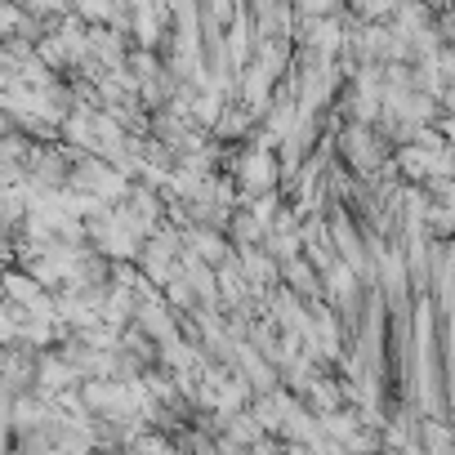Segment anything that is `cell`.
<instances>
[{
  "label": "cell",
  "mask_w": 455,
  "mask_h": 455,
  "mask_svg": "<svg viewBox=\"0 0 455 455\" xmlns=\"http://www.w3.org/2000/svg\"><path fill=\"white\" fill-rule=\"evenodd\" d=\"M273 170H277V161H273L268 152L246 156V161H242V183H246V192H251V196H264V192L277 183V174H273Z\"/></svg>",
  "instance_id": "cell-1"
},
{
  "label": "cell",
  "mask_w": 455,
  "mask_h": 455,
  "mask_svg": "<svg viewBox=\"0 0 455 455\" xmlns=\"http://www.w3.org/2000/svg\"><path fill=\"white\" fill-rule=\"evenodd\" d=\"M286 282H291V291H299V295H308V299H317L322 295V277L313 273V259H291L286 264Z\"/></svg>",
  "instance_id": "cell-2"
},
{
  "label": "cell",
  "mask_w": 455,
  "mask_h": 455,
  "mask_svg": "<svg viewBox=\"0 0 455 455\" xmlns=\"http://www.w3.org/2000/svg\"><path fill=\"white\" fill-rule=\"evenodd\" d=\"M192 242H196V255H201V259H210V264L228 255V237H223V233H214V228H196Z\"/></svg>",
  "instance_id": "cell-3"
}]
</instances>
